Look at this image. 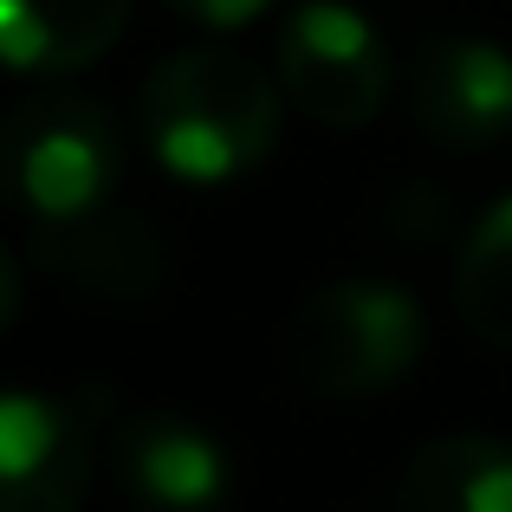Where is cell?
Masks as SVG:
<instances>
[{"instance_id": "cell-10", "label": "cell", "mask_w": 512, "mask_h": 512, "mask_svg": "<svg viewBox=\"0 0 512 512\" xmlns=\"http://www.w3.org/2000/svg\"><path fill=\"white\" fill-rule=\"evenodd\" d=\"M396 512H512V441L441 435L402 467Z\"/></svg>"}, {"instance_id": "cell-2", "label": "cell", "mask_w": 512, "mask_h": 512, "mask_svg": "<svg viewBox=\"0 0 512 512\" xmlns=\"http://www.w3.org/2000/svg\"><path fill=\"white\" fill-rule=\"evenodd\" d=\"M422 305L389 279H338L312 292L286 325V370L325 402L376 396L422 357Z\"/></svg>"}, {"instance_id": "cell-9", "label": "cell", "mask_w": 512, "mask_h": 512, "mask_svg": "<svg viewBox=\"0 0 512 512\" xmlns=\"http://www.w3.org/2000/svg\"><path fill=\"white\" fill-rule=\"evenodd\" d=\"M130 0H0V46L13 72H85L124 39Z\"/></svg>"}, {"instance_id": "cell-5", "label": "cell", "mask_w": 512, "mask_h": 512, "mask_svg": "<svg viewBox=\"0 0 512 512\" xmlns=\"http://www.w3.org/2000/svg\"><path fill=\"white\" fill-rule=\"evenodd\" d=\"M33 253L46 273L104 305H150L169 292L175 273L169 227L143 208H91L72 221H39Z\"/></svg>"}, {"instance_id": "cell-4", "label": "cell", "mask_w": 512, "mask_h": 512, "mask_svg": "<svg viewBox=\"0 0 512 512\" xmlns=\"http://www.w3.org/2000/svg\"><path fill=\"white\" fill-rule=\"evenodd\" d=\"M279 85L312 124L357 130L389 98V52L376 26L344 0H305L279 26Z\"/></svg>"}, {"instance_id": "cell-12", "label": "cell", "mask_w": 512, "mask_h": 512, "mask_svg": "<svg viewBox=\"0 0 512 512\" xmlns=\"http://www.w3.org/2000/svg\"><path fill=\"white\" fill-rule=\"evenodd\" d=\"M169 13H182V20H195V26H247V20H260V7L266 0H163Z\"/></svg>"}, {"instance_id": "cell-6", "label": "cell", "mask_w": 512, "mask_h": 512, "mask_svg": "<svg viewBox=\"0 0 512 512\" xmlns=\"http://www.w3.org/2000/svg\"><path fill=\"white\" fill-rule=\"evenodd\" d=\"M409 111L441 150H493L512 137V59L493 39H435L409 72Z\"/></svg>"}, {"instance_id": "cell-3", "label": "cell", "mask_w": 512, "mask_h": 512, "mask_svg": "<svg viewBox=\"0 0 512 512\" xmlns=\"http://www.w3.org/2000/svg\"><path fill=\"white\" fill-rule=\"evenodd\" d=\"M0 156H7L13 195L39 221H72V214L104 208V195L117 188V169H124L111 111L85 91H52V98L20 104L7 117Z\"/></svg>"}, {"instance_id": "cell-11", "label": "cell", "mask_w": 512, "mask_h": 512, "mask_svg": "<svg viewBox=\"0 0 512 512\" xmlns=\"http://www.w3.org/2000/svg\"><path fill=\"white\" fill-rule=\"evenodd\" d=\"M454 312L487 350L512 357V195H500L474 221L454 273Z\"/></svg>"}, {"instance_id": "cell-1", "label": "cell", "mask_w": 512, "mask_h": 512, "mask_svg": "<svg viewBox=\"0 0 512 512\" xmlns=\"http://www.w3.org/2000/svg\"><path fill=\"white\" fill-rule=\"evenodd\" d=\"M143 137L182 182H227L279 143V91L247 52L188 46L143 78Z\"/></svg>"}, {"instance_id": "cell-7", "label": "cell", "mask_w": 512, "mask_h": 512, "mask_svg": "<svg viewBox=\"0 0 512 512\" xmlns=\"http://www.w3.org/2000/svg\"><path fill=\"white\" fill-rule=\"evenodd\" d=\"M91 493V435L65 402L13 389L0 402V512H78Z\"/></svg>"}, {"instance_id": "cell-8", "label": "cell", "mask_w": 512, "mask_h": 512, "mask_svg": "<svg viewBox=\"0 0 512 512\" xmlns=\"http://www.w3.org/2000/svg\"><path fill=\"white\" fill-rule=\"evenodd\" d=\"M117 480L143 512H221L227 454L182 415H130L117 428Z\"/></svg>"}]
</instances>
